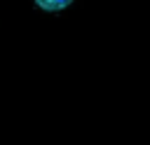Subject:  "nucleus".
<instances>
[{
    "label": "nucleus",
    "mask_w": 150,
    "mask_h": 145,
    "mask_svg": "<svg viewBox=\"0 0 150 145\" xmlns=\"http://www.w3.org/2000/svg\"><path fill=\"white\" fill-rule=\"evenodd\" d=\"M33 2L45 12H59V9H66L68 5H73V0H33Z\"/></svg>",
    "instance_id": "1"
}]
</instances>
